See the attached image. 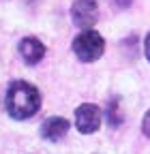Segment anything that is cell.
<instances>
[{
    "instance_id": "cell-1",
    "label": "cell",
    "mask_w": 150,
    "mask_h": 154,
    "mask_svg": "<svg viewBox=\"0 0 150 154\" xmlns=\"http://www.w3.org/2000/svg\"><path fill=\"white\" fill-rule=\"evenodd\" d=\"M41 92L28 82H13L7 92V111L15 120H26L39 111Z\"/></svg>"
},
{
    "instance_id": "cell-2",
    "label": "cell",
    "mask_w": 150,
    "mask_h": 154,
    "mask_svg": "<svg viewBox=\"0 0 150 154\" xmlns=\"http://www.w3.org/2000/svg\"><path fill=\"white\" fill-rule=\"evenodd\" d=\"M103 49H105V41L95 30H86V32L77 34L75 41H73V51L77 54V58L84 60V62H92V60H97V58H101Z\"/></svg>"
},
{
    "instance_id": "cell-3",
    "label": "cell",
    "mask_w": 150,
    "mask_h": 154,
    "mask_svg": "<svg viewBox=\"0 0 150 154\" xmlns=\"http://www.w3.org/2000/svg\"><path fill=\"white\" fill-rule=\"evenodd\" d=\"M75 124H77V131L84 133V135H90L99 131L101 126V111L97 105L92 103H84L75 109Z\"/></svg>"
},
{
    "instance_id": "cell-4",
    "label": "cell",
    "mask_w": 150,
    "mask_h": 154,
    "mask_svg": "<svg viewBox=\"0 0 150 154\" xmlns=\"http://www.w3.org/2000/svg\"><path fill=\"white\" fill-rule=\"evenodd\" d=\"M71 17H73L75 26H82V28L92 26L99 17L97 0H75V5L71 9Z\"/></svg>"
},
{
    "instance_id": "cell-5",
    "label": "cell",
    "mask_w": 150,
    "mask_h": 154,
    "mask_svg": "<svg viewBox=\"0 0 150 154\" xmlns=\"http://www.w3.org/2000/svg\"><path fill=\"white\" fill-rule=\"evenodd\" d=\"M20 54L26 60V64H39L45 56V45L34 36H26L20 41Z\"/></svg>"
},
{
    "instance_id": "cell-6",
    "label": "cell",
    "mask_w": 150,
    "mask_h": 154,
    "mask_svg": "<svg viewBox=\"0 0 150 154\" xmlns=\"http://www.w3.org/2000/svg\"><path fill=\"white\" fill-rule=\"evenodd\" d=\"M69 131V122L67 118H47L43 124H41V137L56 143V141H60L64 135Z\"/></svg>"
},
{
    "instance_id": "cell-7",
    "label": "cell",
    "mask_w": 150,
    "mask_h": 154,
    "mask_svg": "<svg viewBox=\"0 0 150 154\" xmlns=\"http://www.w3.org/2000/svg\"><path fill=\"white\" fill-rule=\"evenodd\" d=\"M120 111H118V103H114V101H111L109 103V124L111 126H118L120 124Z\"/></svg>"
},
{
    "instance_id": "cell-8",
    "label": "cell",
    "mask_w": 150,
    "mask_h": 154,
    "mask_svg": "<svg viewBox=\"0 0 150 154\" xmlns=\"http://www.w3.org/2000/svg\"><path fill=\"white\" fill-rule=\"evenodd\" d=\"M142 126H144L146 137H150V109H148V111H146V116H144V122H142Z\"/></svg>"
},
{
    "instance_id": "cell-9",
    "label": "cell",
    "mask_w": 150,
    "mask_h": 154,
    "mask_svg": "<svg viewBox=\"0 0 150 154\" xmlns=\"http://www.w3.org/2000/svg\"><path fill=\"white\" fill-rule=\"evenodd\" d=\"M146 56H148V60H150V34L146 36Z\"/></svg>"
}]
</instances>
